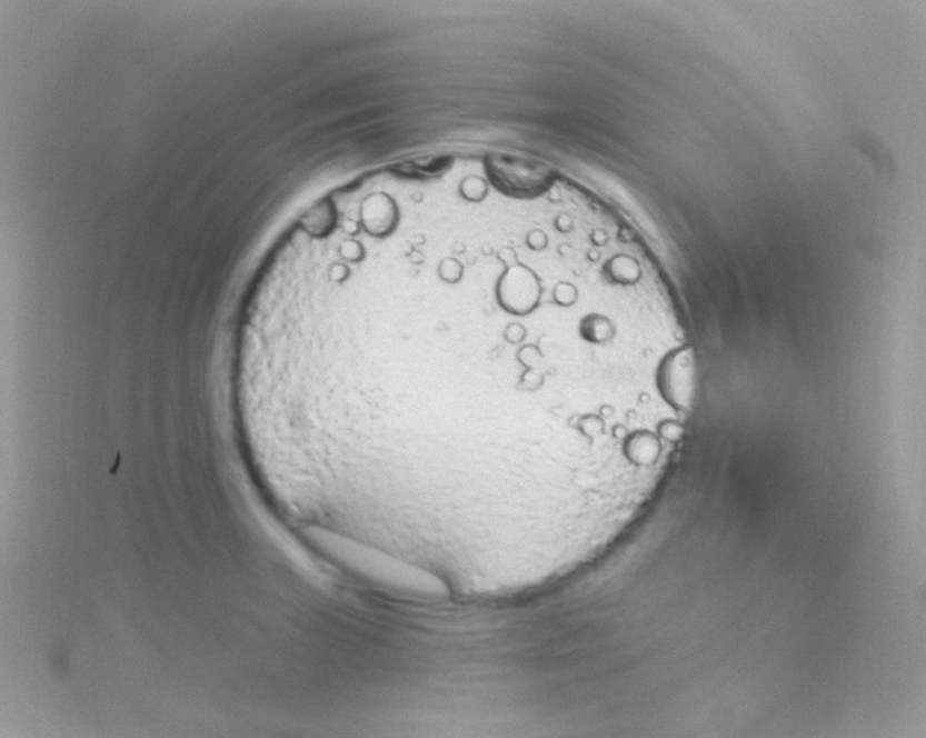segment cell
<instances>
[{"label": "cell", "mask_w": 926, "mask_h": 738, "mask_svg": "<svg viewBox=\"0 0 926 738\" xmlns=\"http://www.w3.org/2000/svg\"><path fill=\"white\" fill-rule=\"evenodd\" d=\"M307 532L327 556L368 582L396 592L422 597H445L449 594L446 586L435 576L399 560L379 547L367 546L357 539L321 528L308 529Z\"/></svg>", "instance_id": "6da1fadb"}, {"label": "cell", "mask_w": 926, "mask_h": 738, "mask_svg": "<svg viewBox=\"0 0 926 738\" xmlns=\"http://www.w3.org/2000/svg\"><path fill=\"white\" fill-rule=\"evenodd\" d=\"M488 178L506 196H540L551 183V172L540 161L527 157L496 153L486 160Z\"/></svg>", "instance_id": "7a4b0ae2"}, {"label": "cell", "mask_w": 926, "mask_h": 738, "mask_svg": "<svg viewBox=\"0 0 926 738\" xmlns=\"http://www.w3.org/2000/svg\"><path fill=\"white\" fill-rule=\"evenodd\" d=\"M451 161L448 156L417 157L399 163L396 172L405 178H435L448 172Z\"/></svg>", "instance_id": "3957f363"}, {"label": "cell", "mask_w": 926, "mask_h": 738, "mask_svg": "<svg viewBox=\"0 0 926 738\" xmlns=\"http://www.w3.org/2000/svg\"><path fill=\"white\" fill-rule=\"evenodd\" d=\"M364 225L376 237H384L394 229L396 217L391 215L389 207L368 206L362 216Z\"/></svg>", "instance_id": "277c9868"}]
</instances>
